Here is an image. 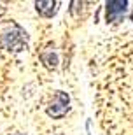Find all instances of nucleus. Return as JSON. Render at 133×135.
<instances>
[{"label": "nucleus", "instance_id": "7", "mask_svg": "<svg viewBox=\"0 0 133 135\" xmlns=\"http://www.w3.org/2000/svg\"><path fill=\"white\" fill-rule=\"evenodd\" d=\"M12 135H21V133H12Z\"/></svg>", "mask_w": 133, "mask_h": 135}, {"label": "nucleus", "instance_id": "8", "mask_svg": "<svg viewBox=\"0 0 133 135\" xmlns=\"http://www.w3.org/2000/svg\"><path fill=\"white\" fill-rule=\"evenodd\" d=\"M60 135H61V133H60Z\"/></svg>", "mask_w": 133, "mask_h": 135}, {"label": "nucleus", "instance_id": "5", "mask_svg": "<svg viewBox=\"0 0 133 135\" xmlns=\"http://www.w3.org/2000/svg\"><path fill=\"white\" fill-rule=\"evenodd\" d=\"M40 60L44 61V65L47 69H56L58 67V58H56V55H54L53 51H44L40 55Z\"/></svg>", "mask_w": 133, "mask_h": 135}, {"label": "nucleus", "instance_id": "2", "mask_svg": "<svg viewBox=\"0 0 133 135\" xmlns=\"http://www.w3.org/2000/svg\"><path fill=\"white\" fill-rule=\"evenodd\" d=\"M68 109H70V97L65 91H56L53 100L47 105V116L53 119H60L68 112Z\"/></svg>", "mask_w": 133, "mask_h": 135}, {"label": "nucleus", "instance_id": "4", "mask_svg": "<svg viewBox=\"0 0 133 135\" xmlns=\"http://www.w3.org/2000/svg\"><path fill=\"white\" fill-rule=\"evenodd\" d=\"M35 9L44 18H53L56 14V11H58V2H54V0H40V2H35Z\"/></svg>", "mask_w": 133, "mask_h": 135}, {"label": "nucleus", "instance_id": "1", "mask_svg": "<svg viewBox=\"0 0 133 135\" xmlns=\"http://www.w3.org/2000/svg\"><path fill=\"white\" fill-rule=\"evenodd\" d=\"M0 42L9 51H23L26 47V32L19 25L11 21V25H7V28L0 33Z\"/></svg>", "mask_w": 133, "mask_h": 135}, {"label": "nucleus", "instance_id": "6", "mask_svg": "<svg viewBox=\"0 0 133 135\" xmlns=\"http://www.w3.org/2000/svg\"><path fill=\"white\" fill-rule=\"evenodd\" d=\"M130 20H131V21H133V12H131V14H130Z\"/></svg>", "mask_w": 133, "mask_h": 135}, {"label": "nucleus", "instance_id": "3", "mask_svg": "<svg viewBox=\"0 0 133 135\" xmlns=\"http://www.w3.org/2000/svg\"><path fill=\"white\" fill-rule=\"evenodd\" d=\"M126 7H128L126 0H110V2H107L105 4L107 21L109 23H119V21H123L124 14H126Z\"/></svg>", "mask_w": 133, "mask_h": 135}]
</instances>
